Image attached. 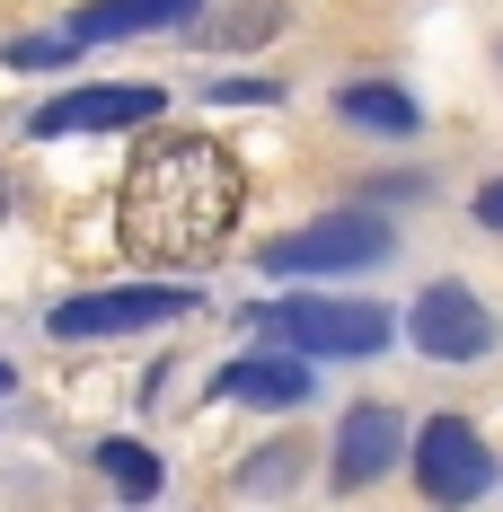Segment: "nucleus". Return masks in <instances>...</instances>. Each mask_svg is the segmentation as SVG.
Returning <instances> with one entry per match:
<instances>
[{"label": "nucleus", "mask_w": 503, "mask_h": 512, "mask_svg": "<svg viewBox=\"0 0 503 512\" xmlns=\"http://www.w3.org/2000/svg\"><path fill=\"white\" fill-rule=\"evenodd\" d=\"M212 389H221V398H239V407H301L318 380H309V354L283 345V354H239Z\"/></svg>", "instance_id": "1a4fd4ad"}, {"label": "nucleus", "mask_w": 503, "mask_h": 512, "mask_svg": "<svg viewBox=\"0 0 503 512\" xmlns=\"http://www.w3.org/2000/svg\"><path fill=\"white\" fill-rule=\"evenodd\" d=\"M336 115L345 124H362V133H415L424 115H415V98L406 89H389V80H345L336 89Z\"/></svg>", "instance_id": "9b49d317"}, {"label": "nucleus", "mask_w": 503, "mask_h": 512, "mask_svg": "<svg viewBox=\"0 0 503 512\" xmlns=\"http://www.w3.org/2000/svg\"><path fill=\"white\" fill-rule=\"evenodd\" d=\"M477 230H495V239H503V177L477 186Z\"/></svg>", "instance_id": "2eb2a0df"}, {"label": "nucleus", "mask_w": 503, "mask_h": 512, "mask_svg": "<svg viewBox=\"0 0 503 512\" xmlns=\"http://www.w3.org/2000/svg\"><path fill=\"white\" fill-rule=\"evenodd\" d=\"M406 336H415V354H433V362H477V354H495V309L477 301L468 283H433L424 301L406 309Z\"/></svg>", "instance_id": "423d86ee"}, {"label": "nucleus", "mask_w": 503, "mask_h": 512, "mask_svg": "<svg viewBox=\"0 0 503 512\" xmlns=\"http://www.w3.org/2000/svg\"><path fill=\"white\" fill-rule=\"evenodd\" d=\"M195 292L186 283H115V292H80V301H62L45 318L62 345H80V336H133V327H168V318H186Z\"/></svg>", "instance_id": "20e7f679"}, {"label": "nucleus", "mask_w": 503, "mask_h": 512, "mask_svg": "<svg viewBox=\"0 0 503 512\" xmlns=\"http://www.w3.org/2000/svg\"><path fill=\"white\" fill-rule=\"evenodd\" d=\"M389 248H398V239H389V221H371V212H327V221L283 230L256 265H265L274 283H301V274H371Z\"/></svg>", "instance_id": "7ed1b4c3"}, {"label": "nucleus", "mask_w": 503, "mask_h": 512, "mask_svg": "<svg viewBox=\"0 0 503 512\" xmlns=\"http://www.w3.org/2000/svg\"><path fill=\"white\" fill-rule=\"evenodd\" d=\"M203 0H89L71 18V45H115V36H151V27H186Z\"/></svg>", "instance_id": "9d476101"}, {"label": "nucleus", "mask_w": 503, "mask_h": 512, "mask_svg": "<svg viewBox=\"0 0 503 512\" xmlns=\"http://www.w3.org/2000/svg\"><path fill=\"white\" fill-rule=\"evenodd\" d=\"M212 98H230V106H274V98H283V89H274V80H221Z\"/></svg>", "instance_id": "4468645a"}, {"label": "nucleus", "mask_w": 503, "mask_h": 512, "mask_svg": "<svg viewBox=\"0 0 503 512\" xmlns=\"http://www.w3.org/2000/svg\"><path fill=\"white\" fill-rule=\"evenodd\" d=\"M239 195H248V177L221 142H203V133L151 142L124 177V248L142 265H203L230 239Z\"/></svg>", "instance_id": "f257e3e1"}, {"label": "nucleus", "mask_w": 503, "mask_h": 512, "mask_svg": "<svg viewBox=\"0 0 503 512\" xmlns=\"http://www.w3.org/2000/svg\"><path fill=\"white\" fill-rule=\"evenodd\" d=\"M159 106H168V89H151V80L62 89V98H45V106H36V133H45V142H62V133H124V124H151Z\"/></svg>", "instance_id": "0eeeda50"}, {"label": "nucleus", "mask_w": 503, "mask_h": 512, "mask_svg": "<svg viewBox=\"0 0 503 512\" xmlns=\"http://www.w3.org/2000/svg\"><path fill=\"white\" fill-rule=\"evenodd\" d=\"M398 451H406V415L389 407V398H362V407H345V424H336V460H327V477L353 495V486L389 477Z\"/></svg>", "instance_id": "6e6552de"}, {"label": "nucleus", "mask_w": 503, "mask_h": 512, "mask_svg": "<svg viewBox=\"0 0 503 512\" xmlns=\"http://www.w3.org/2000/svg\"><path fill=\"white\" fill-rule=\"evenodd\" d=\"M62 53H71V36H18L9 62H18V71H45V62H62Z\"/></svg>", "instance_id": "ddd939ff"}, {"label": "nucleus", "mask_w": 503, "mask_h": 512, "mask_svg": "<svg viewBox=\"0 0 503 512\" xmlns=\"http://www.w3.org/2000/svg\"><path fill=\"white\" fill-rule=\"evenodd\" d=\"M0 389H9V362H0Z\"/></svg>", "instance_id": "dca6fc26"}, {"label": "nucleus", "mask_w": 503, "mask_h": 512, "mask_svg": "<svg viewBox=\"0 0 503 512\" xmlns=\"http://www.w3.org/2000/svg\"><path fill=\"white\" fill-rule=\"evenodd\" d=\"M98 468L115 477V495H133V504H151L159 495V460L142 442H98Z\"/></svg>", "instance_id": "f8f14e48"}, {"label": "nucleus", "mask_w": 503, "mask_h": 512, "mask_svg": "<svg viewBox=\"0 0 503 512\" xmlns=\"http://www.w3.org/2000/svg\"><path fill=\"white\" fill-rule=\"evenodd\" d=\"M265 336L309 362H371V354H389V309L380 301H274Z\"/></svg>", "instance_id": "f03ea898"}, {"label": "nucleus", "mask_w": 503, "mask_h": 512, "mask_svg": "<svg viewBox=\"0 0 503 512\" xmlns=\"http://www.w3.org/2000/svg\"><path fill=\"white\" fill-rule=\"evenodd\" d=\"M406 451H415V486H424L433 504H477V495L495 486V451H486V433H477L468 415H433Z\"/></svg>", "instance_id": "39448f33"}]
</instances>
